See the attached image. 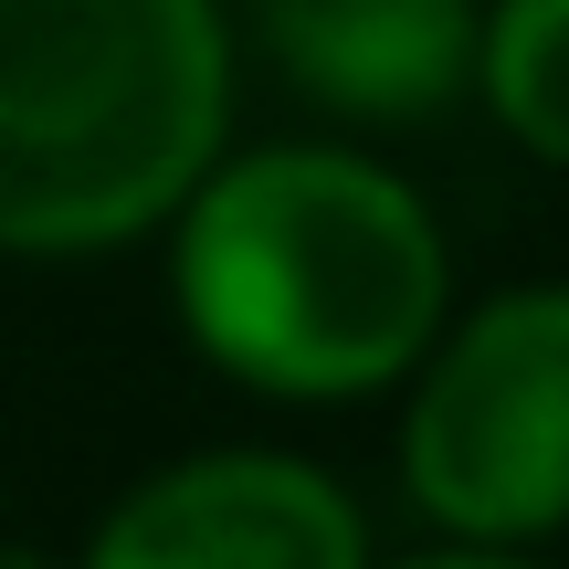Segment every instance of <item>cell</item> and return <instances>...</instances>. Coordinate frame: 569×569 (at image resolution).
I'll return each mask as SVG.
<instances>
[{"label":"cell","instance_id":"obj_1","mask_svg":"<svg viewBox=\"0 0 569 569\" xmlns=\"http://www.w3.org/2000/svg\"><path fill=\"white\" fill-rule=\"evenodd\" d=\"M180 306L222 369L296 401H348L411 369L443 317V243L390 169L264 148L190 201Z\"/></svg>","mask_w":569,"mask_h":569},{"label":"cell","instance_id":"obj_2","mask_svg":"<svg viewBox=\"0 0 569 569\" xmlns=\"http://www.w3.org/2000/svg\"><path fill=\"white\" fill-rule=\"evenodd\" d=\"M222 96L211 0H0V243L96 253L180 211Z\"/></svg>","mask_w":569,"mask_h":569},{"label":"cell","instance_id":"obj_3","mask_svg":"<svg viewBox=\"0 0 569 569\" xmlns=\"http://www.w3.org/2000/svg\"><path fill=\"white\" fill-rule=\"evenodd\" d=\"M411 496L453 538H549L569 496V306H486L411 401Z\"/></svg>","mask_w":569,"mask_h":569},{"label":"cell","instance_id":"obj_4","mask_svg":"<svg viewBox=\"0 0 569 569\" xmlns=\"http://www.w3.org/2000/svg\"><path fill=\"white\" fill-rule=\"evenodd\" d=\"M84 569H359V517L296 453H201L127 496Z\"/></svg>","mask_w":569,"mask_h":569},{"label":"cell","instance_id":"obj_5","mask_svg":"<svg viewBox=\"0 0 569 569\" xmlns=\"http://www.w3.org/2000/svg\"><path fill=\"white\" fill-rule=\"evenodd\" d=\"M274 63L348 117H432L475 63V0H253Z\"/></svg>","mask_w":569,"mask_h":569},{"label":"cell","instance_id":"obj_6","mask_svg":"<svg viewBox=\"0 0 569 569\" xmlns=\"http://www.w3.org/2000/svg\"><path fill=\"white\" fill-rule=\"evenodd\" d=\"M559 63H569V0H507L486 21V96L538 159H559L569 127H559Z\"/></svg>","mask_w":569,"mask_h":569},{"label":"cell","instance_id":"obj_7","mask_svg":"<svg viewBox=\"0 0 569 569\" xmlns=\"http://www.w3.org/2000/svg\"><path fill=\"white\" fill-rule=\"evenodd\" d=\"M422 569H538V559H507V549H475V559H422Z\"/></svg>","mask_w":569,"mask_h":569},{"label":"cell","instance_id":"obj_8","mask_svg":"<svg viewBox=\"0 0 569 569\" xmlns=\"http://www.w3.org/2000/svg\"><path fill=\"white\" fill-rule=\"evenodd\" d=\"M0 569H53V559H32V549H0Z\"/></svg>","mask_w":569,"mask_h":569}]
</instances>
